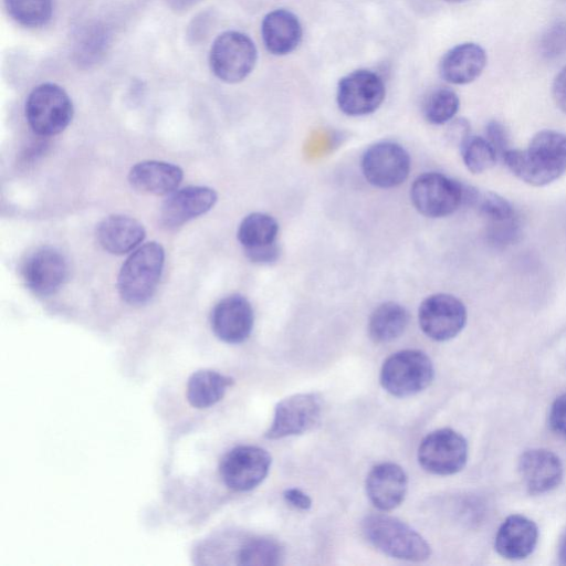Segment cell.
Here are the masks:
<instances>
[{
  "label": "cell",
  "instance_id": "cell-1",
  "mask_svg": "<svg viewBox=\"0 0 566 566\" xmlns=\"http://www.w3.org/2000/svg\"><path fill=\"white\" fill-rule=\"evenodd\" d=\"M502 160L523 182L543 187L566 172V134L543 129L536 133L527 148L509 149Z\"/></svg>",
  "mask_w": 566,
  "mask_h": 566
},
{
  "label": "cell",
  "instance_id": "cell-2",
  "mask_svg": "<svg viewBox=\"0 0 566 566\" xmlns=\"http://www.w3.org/2000/svg\"><path fill=\"white\" fill-rule=\"evenodd\" d=\"M363 532L374 547L388 556L422 562L431 555L427 541L408 524L394 516L370 514L363 521Z\"/></svg>",
  "mask_w": 566,
  "mask_h": 566
},
{
  "label": "cell",
  "instance_id": "cell-3",
  "mask_svg": "<svg viewBox=\"0 0 566 566\" xmlns=\"http://www.w3.org/2000/svg\"><path fill=\"white\" fill-rule=\"evenodd\" d=\"M164 261V248L157 242H148L136 249L118 274L117 287L122 298L132 305L146 303L159 283Z\"/></svg>",
  "mask_w": 566,
  "mask_h": 566
},
{
  "label": "cell",
  "instance_id": "cell-4",
  "mask_svg": "<svg viewBox=\"0 0 566 566\" xmlns=\"http://www.w3.org/2000/svg\"><path fill=\"white\" fill-rule=\"evenodd\" d=\"M433 376V364L426 353L403 349L384 361L379 379L382 388L390 395L408 397L427 388Z\"/></svg>",
  "mask_w": 566,
  "mask_h": 566
},
{
  "label": "cell",
  "instance_id": "cell-5",
  "mask_svg": "<svg viewBox=\"0 0 566 566\" xmlns=\"http://www.w3.org/2000/svg\"><path fill=\"white\" fill-rule=\"evenodd\" d=\"M25 117L34 133L53 136L63 132L73 117V104L67 93L57 84L43 83L29 94Z\"/></svg>",
  "mask_w": 566,
  "mask_h": 566
},
{
  "label": "cell",
  "instance_id": "cell-6",
  "mask_svg": "<svg viewBox=\"0 0 566 566\" xmlns=\"http://www.w3.org/2000/svg\"><path fill=\"white\" fill-rule=\"evenodd\" d=\"M253 41L239 31H226L213 41L209 64L212 73L226 83L244 80L256 62Z\"/></svg>",
  "mask_w": 566,
  "mask_h": 566
},
{
  "label": "cell",
  "instance_id": "cell-7",
  "mask_svg": "<svg viewBox=\"0 0 566 566\" xmlns=\"http://www.w3.org/2000/svg\"><path fill=\"white\" fill-rule=\"evenodd\" d=\"M415 208L424 217L442 218L452 214L464 202V186L440 172L418 176L410 188Z\"/></svg>",
  "mask_w": 566,
  "mask_h": 566
},
{
  "label": "cell",
  "instance_id": "cell-8",
  "mask_svg": "<svg viewBox=\"0 0 566 566\" xmlns=\"http://www.w3.org/2000/svg\"><path fill=\"white\" fill-rule=\"evenodd\" d=\"M467 460V440L449 428L430 432L422 439L418 449L421 468L437 475H450L461 471Z\"/></svg>",
  "mask_w": 566,
  "mask_h": 566
},
{
  "label": "cell",
  "instance_id": "cell-9",
  "mask_svg": "<svg viewBox=\"0 0 566 566\" xmlns=\"http://www.w3.org/2000/svg\"><path fill=\"white\" fill-rule=\"evenodd\" d=\"M361 170L370 185L384 189L394 188L408 178L410 157L399 144L379 142L365 150Z\"/></svg>",
  "mask_w": 566,
  "mask_h": 566
},
{
  "label": "cell",
  "instance_id": "cell-10",
  "mask_svg": "<svg viewBox=\"0 0 566 566\" xmlns=\"http://www.w3.org/2000/svg\"><path fill=\"white\" fill-rule=\"evenodd\" d=\"M422 332L438 342L455 337L467 323V308L461 300L447 293L426 297L418 311Z\"/></svg>",
  "mask_w": 566,
  "mask_h": 566
},
{
  "label": "cell",
  "instance_id": "cell-11",
  "mask_svg": "<svg viewBox=\"0 0 566 566\" xmlns=\"http://www.w3.org/2000/svg\"><path fill=\"white\" fill-rule=\"evenodd\" d=\"M322 408V399L314 392L295 394L282 399L275 406L273 421L265 437L281 439L311 430L318 422Z\"/></svg>",
  "mask_w": 566,
  "mask_h": 566
},
{
  "label": "cell",
  "instance_id": "cell-12",
  "mask_svg": "<svg viewBox=\"0 0 566 566\" xmlns=\"http://www.w3.org/2000/svg\"><path fill=\"white\" fill-rule=\"evenodd\" d=\"M271 462L266 450L255 446H239L222 458L220 474L229 489L249 491L265 479Z\"/></svg>",
  "mask_w": 566,
  "mask_h": 566
},
{
  "label": "cell",
  "instance_id": "cell-13",
  "mask_svg": "<svg viewBox=\"0 0 566 566\" xmlns=\"http://www.w3.org/2000/svg\"><path fill=\"white\" fill-rule=\"evenodd\" d=\"M384 98L385 84L377 73L369 70H357L347 74L337 86L338 107L349 116L375 112Z\"/></svg>",
  "mask_w": 566,
  "mask_h": 566
},
{
  "label": "cell",
  "instance_id": "cell-14",
  "mask_svg": "<svg viewBox=\"0 0 566 566\" xmlns=\"http://www.w3.org/2000/svg\"><path fill=\"white\" fill-rule=\"evenodd\" d=\"M279 224L276 220L263 212L248 214L239 224L238 240L247 256L259 264H270L279 258L276 244Z\"/></svg>",
  "mask_w": 566,
  "mask_h": 566
},
{
  "label": "cell",
  "instance_id": "cell-15",
  "mask_svg": "<svg viewBox=\"0 0 566 566\" xmlns=\"http://www.w3.org/2000/svg\"><path fill=\"white\" fill-rule=\"evenodd\" d=\"M254 314L250 302L233 294L219 301L211 312V327L216 336L228 343L239 344L251 334Z\"/></svg>",
  "mask_w": 566,
  "mask_h": 566
},
{
  "label": "cell",
  "instance_id": "cell-16",
  "mask_svg": "<svg viewBox=\"0 0 566 566\" xmlns=\"http://www.w3.org/2000/svg\"><path fill=\"white\" fill-rule=\"evenodd\" d=\"M22 274L31 291L39 295H50L66 280L67 262L59 250L44 247L27 259Z\"/></svg>",
  "mask_w": 566,
  "mask_h": 566
},
{
  "label": "cell",
  "instance_id": "cell-17",
  "mask_svg": "<svg viewBox=\"0 0 566 566\" xmlns=\"http://www.w3.org/2000/svg\"><path fill=\"white\" fill-rule=\"evenodd\" d=\"M217 198L213 189L203 186H189L172 191L161 205L160 223L168 229L177 228L209 211Z\"/></svg>",
  "mask_w": 566,
  "mask_h": 566
},
{
  "label": "cell",
  "instance_id": "cell-18",
  "mask_svg": "<svg viewBox=\"0 0 566 566\" xmlns=\"http://www.w3.org/2000/svg\"><path fill=\"white\" fill-rule=\"evenodd\" d=\"M408 478L403 469L391 462L375 465L366 479V493L380 511L399 506L407 494Z\"/></svg>",
  "mask_w": 566,
  "mask_h": 566
},
{
  "label": "cell",
  "instance_id": "cell-19",
  "mask_svg": "<svg viewBox=\"0 0 566 566\" xmlns=\"http://www.w3.org/2000/svg\"><path fill=\"white\" fill-rule=\"evenodd\" d=\"M521 478L532 494H543L554 490L563 479L560 459L547 449L525 451L518 461Z\"/></svg>",
  "mask_w": 566,
  "mask_h": 566
},
{
  "label": "cell",
  "instance_id": "cell-20",
  "mask_svg": "<svg viewBox=\"0 0 566 566\" xmlns=\"http://www.w3.org/2000/svg\"><path fill=\"white\" fill-rule=\"evenodd\" d=\"M486 60V52L480 44L464 42L453 46L442 56L439 72L448 83L468 84L481 75Z\"/></svg>",
  "mask_w": 566,
  "mask_h": 566
},
{
  "label": "cell",
  "instance_id": "cell-21",
  "mask_svg": "<svg viewBox=\"0 0 566 566\" xmlns=\"http://www.w3.org/2000/svg\"><path fill=\"white\" fill-rule=\"evenodd\" d=\"M538 541L537 525L526 516H507L499 527L494 546L507 559H523L531 555Z\"/></svg>",
  "mask_w": 566,
  "mask_h": 566
},
{
  "label": "cell",
  "instance_id": "cell-22",
  "mask_svg": "<svg viewBox=\"0 0 566 566\" xmlns=\"http://www.w3.org/2000/svg\"><path fill=\"white\" fill-rule=\"evenodd\" d=\"M184 177L182 169L176 165L146 160L132 167L128 174L130 186L139 192L167 195L175 191Z\"/></svg>",
  "mask_w": 566,
  "mask_h": 566
},
{
  "label": "cell",
  "instance_id": "cell-23",
  "mask_svg": "<svg viewBox=\"0 0 566 566\" xmlns=\"http://www.w3.org/2000/svg\"><path fill=\"white\" fill-rule=\"evenodd\" d=\"M263 43L275 55L294 51L302 40V27L297 17L284 9L268 13L261 25Z\"/></svg>",
  "mask_w": 566,
  "mask_h": 566
},
{
  "label": "cell",
  "instance_id": "cell-24",
  "mask_svg": "<svg viewBox=\"0 0 566 566\" xmlns=\"http://www.w3.org/2000/svg\"><path fill=\"white\" fill-rule=\"evenodd\" d=\"M98 243L113 254H124L135 249L145 238V229L136 219L113 214L103 219L96 229Z\"/></svg>",
  "mask_w": 566,
  "mask_h": 566
},
{
  "label": "cell",
  "instance_id": "cell-25",
  "mask_svg": "<svg viewBox=\"0 0 566 566\" xmlns=\"http://www.w3.org/2000/svg\"><path fill=\"white\" fill-rule=\"evenodd\" d=\"M233 384L231 377L210 369L193 373L187 385V399L192 407L202 409L217 403Z\"/></svg>",
  "mask_w": 566,
  "mask_h": 566
},
{
  "label": "cell",
  "instance_id": "cell-26",
  "mask_svg": "<svg viewBox=\"0 0 566 566\" xmlns=\"http://www.w3.org/2000/svg\"><path fill=\"white\" fill-rule=\"evenodd\" d=\"M409 321L407 310L396 302H385L371 313L368 333L375 343H388L398 338Z\"/></svg>",
  "mask_w": 566,
  "mask_h": 566
},
{
  "label": "cell",
  "instance_id": "cell-27",
  "mask_svg": "<svg viewBox=\"0 0 566 566\" xmlns=\"http://www.w3.org/2000/svg\"><path fill=\"white\" fill-rule=\"evenodd\" d=\"M475 208L489 222H497L516 216L512 205L493 191H480L464 186V202Z\"/></svg>",
  "mask_w": 566,
  "mask_h": 566
},
{
  "label": "cell",
  "instance_id": "cell-28",
  "mask_svg": "<svg viewBox=\"0 0 566 566\" xmlns=\"http://www.w3.org/2000/svg\"><path fill=\"white\" fill-rule=\"evenodd\" d=\"M460 101L457 93L449 87H437L429 92L423 101L422 113L427 122L442 125L453 119Z\"/></svg>",
  "mask_w": 566,
  "mask_h": 566
},
{
  "label": "cell",
  "instance_id": "cell-29",
  "mask_svg": "<svg viewBox=\"0 0 566 566\" xmlns=\"http://www.w3.org/2000/svg\"><path fill=\"white\" fill-rule=\"evenodd\" d=\"M283 558V548L271 538H253L239 551L238 564L245 566H275Z\"/></svg>",
  "mask_w": 566,
  "mask_h": 566
},
{
  "label": "cell",
  "instance_id": "cell-30",
  "mask_svg": "<svg viewBox=\"0 0 566 566\" xmlns=\"http://www.w3.org/2000/svg\"><path fill=\"white\" fill-rule=\"evenodd\" d=\"M9 15L19 24L36 28L45 24L52 15V0H4Z\"/></svg>",
  "mask_w": 566,
  "mask_h": 566
},
{
  "label": "cell",
  "instance_id": "cell-31",
  "mask_svg": "<svg viewBox=\"0 0 566 566\" xmlns=\"http://www.w3.org/2000/svg\"><path fill=\"white\" fill-rule=\"evenodd\" d=\"M463 164L473 174L491 169L499 156L486 138L470 135L460 145Z\"/></svg>",
  "mask_w": 566,
  "mask_h": 566
},
{
  "label": "cell",
  "instance_id": "cell-32",
  "mask_svg": "<svg viewBox=\"0 0 566 566\" xmlns=\"http://www.w3.org/2000/svg\"><path fill=\"white\" fill-rule=\"evenodd\" d=\"M538 49L548 61L566 57V19L555 20L544 30Z\"/></svg>",
  "mask_w": 566,
  "mask_h": 566
},
{
  "label": "cell",
  "instance_id": "cell-33",
  "mask_svg": "<svg viewBox=\"0 0 566 566\" xmlns=\"http://www.w3.org/2000/svg\"><path fill=\"white\" fill-rule=\"evenodd\" d=\"M489 241L495 245H506L513 243L520 234V223L517 216L497 222H489L486 231Z\"/></svg>",
  "mask_w": 566,
  "mask_h": 566
},
{
  "label": "cell",
  "instance_id": "cell-34",
  "mask_svg": "<svg viewBox=\"0 0 566 566\" xmlns=\"http://www.w3.org/2000/svg\"><path fill=\"white\" fill-rule=\"evenodd\" d=\"M485 138L496 151L499 159H502L510 149L509 133L505 126L496 119L490 120L485 127Z\"/></svg>",
  "mask_w": 566,
  "mask_h": 566
},
{
  "label": "cell",
  "instance_id": "cell-35",
  "mask_svg": "<svg viewBox=\"0 0 566 566\" xmlns=\"http://www.w3.org/2000/svg\"><path fill=\"white\" fill-rule=\"evenodd\" d=\"M548 420L551 428L566 439V394L555 399L549 410Z\"/></svg>",
  "mask_w": 566,
  "mask_h": 566
},
{
  "label": "cell",
  "instance_id": "cell-36",
  "mask_svg": "<svg viewBox=\"0 0 566 566\" xmlns=\"http://www.w3.org/2000/svg\"><path fill=\"white\" fill-rule=\"evenodd\" d=\"M552 96L556 106L566 115V65L554 77Z\"/></svg>",
  "mask_w": 566,
  "mask_h": 566
},
{
  "label": "cell",
  "instance_id": "cell-37",
  "mask_svg": "<svg viewBox=\"0 0 566 566\" xmlns=\"http://www.w3.org/2000/svg\"><path fill=\"white\" fill-rule=\"evenodd\" d=\"M283 496L295 509L306 511L312 506L311 497L300 489H287L284 491Z\"/></svg>",
  "mask_w": 566,
  "mask_h": 566
},
{
  "label": "cell",
  "instance_id": "cell-38",
  "mask_svg": "<svg viewBox=\"0 0 566 566\" xmlns=\"http://www.w3.org/2000/svg\"><path fill=\"white\" fill-rule=\"evenodd\" d=\"M470 136V125L465 119H457L451 123L448 137L451 142L458 144L459 146L463 143V140Z\"/></svg>",
  "mask_w": 566,
  "mask_h": 566
},
{
  "label": "cell",
  "instance_id": "cell-39",
  "mask_svg": "<svg viewBox=\"0 0 566 566\" xmlns=\"http://www.w3.org/2000/svg\"><path fill=\"white\" fill-rule=\"evenodd\" d=\"M558 559L559 564L566 565V528L558 542Z\"/></svg>",
  "mask_w": 566,
  "mask_h": 566
},
{
  "label": "cell",
  "instance_id": "cell-40",
  "mask_svg": "<svg viewBox=\"0 0 566 566\" xmlns=\"http://www.w3.org/2000/svg\"><path fill=\"white\" fill-rule=\"evenodd\" d=\"M444 1L451 2V3H459V2L467 1V0H444Z\"/></svg>",
  "mask_w": 566,
  "mask_h": 566
},
{
  "label": "cell",
  "instance_id": "cell-41",
  "mask_svg": "<svg viewBox=\"0 0 566 566\" xmlns=\"http://www.w3.org/2000/svg\"><path fill=\"white\" fill-rule=\"evenodd\" d=\"M562 1H566V0H562Z\"/></svg>",
  "mask_w": 566,
  "mask_h": 566
}]
</instances>
